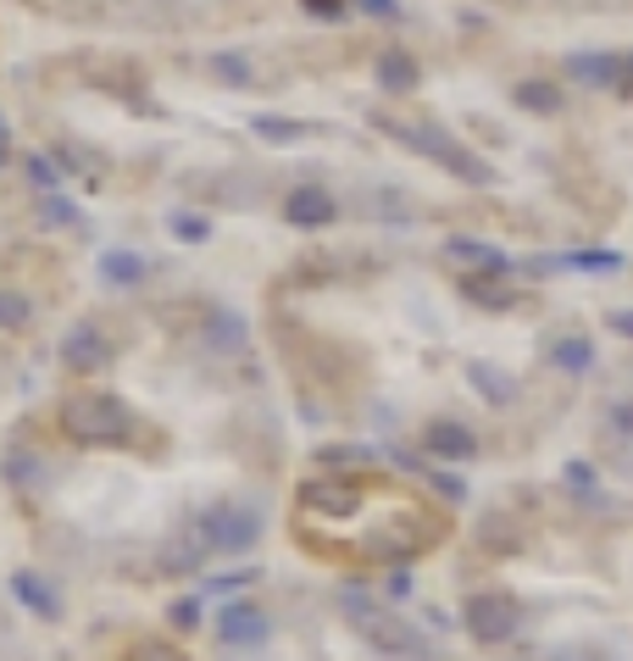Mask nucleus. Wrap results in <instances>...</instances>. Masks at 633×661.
I'll list each match as a JSON object with an SVG mask.
<instances>
[{
	"mask_svg": "<svg viewBox=\"0 0 633 661\" xmlns=\"http://www.w3.org/2000/svg\"><path fill=\"white\" fill-rule=\"evenodd\" d=\"M451 534L445 523V511H433V506H395V511H383L378 523L345 545L356 561H372V567H412L428 545H440Z\"/></svg>",
	"mask_w": 633,
	"mask_h": 661,
	"instance_id": "obj_1",
	"label": "nucleus"
},
{
	"mask_svg": "<svg viewBox=\"0 0 633 661\" xmlns=\"http://www.w3.org/2000/svg\"><path fill=\"white\" fill-rule=\"evenodd\" d=\"M62 434L84 450H123L139 440V417L128 401H117L106 390H78L62 401Z\"/></svg>",
	"mask_w": 633,
	"mask_h": 661,
	"instance_id": "obj_2",
	"label": "nucleus"
},
{
	"mask_svg": "<svg viewBox=\"0 0 633 661\" xmlns=\"http://www.w3.org/2000/svg\"><path fill=\"white\" fill-rule=\"evenodd\" d=\"M372 128L378 134H389V139H401V145H412V151H422L428 162H440L445 173H456L461 183H495V167L490 162H478L461 139H451L440 123H406V117H372Z\"/></svg>",
	"mask_w": 633,
	"mask_h": 661,
	"instance_id": "obj_3",
	"label": "nucleus"
},
{
	"mask_svg": "<svg viewBox=\"0 0 633 661\" xmlns=\"http://www.w3.org/2000/svg\"><path fill=\"white\" fill-rule=\"evenodd\" d=\"M339 611L351 618V628L372 645V650H383V656H422V628L417 623H406V618H395L383 600H372L362 584H351L345 595H339Z\"/></svg>",
	"mask_w": 633,
	"mask_h": 661,
	"instance_id": "obj_4",
	"label": "nucleus"
},
{
	"mask_svg": "<svg viewBox=\"0 0 633 661\" xmlns=\"http://www.w3.org/2000/svg\"><path fill=\"white\" fill-rule=\"evenodd\" d=\"M295 506L306 511V517H356L362 506H367V479L362 472H322V479H306L301 490H295Z\"/></svg>",
	"mask_w": 633,
	"mask_h": 661,
	"instance_id": "obj_5",
	"label": "nucleus"
},
{
	"mask_svg": "<svg viewBox=\"0 0 633 661\" xmlns=\"http://www.w3.org/2000/svg\"><path fill=\"white\" fill-rule=\"evenodd\" d=\"M201 534L212 545V556H239V550H251L262 539V517L251 506H239V500H223V506H206L201 517Z\"/></svg>",
	"mask_w": 633,
	"mask_h": 661,
	"instance_id": "obj_6",
	"label": "nucleus"
},
{
	"mask_svg": "<svg viewBox=\"0 0 633 661\" xmlns=\"http://www.w3.org/2000/svg\"><path fill=\"white\" fill-rule=\"evenodd\" d=\"M461 623H467V634L478 645H506L517 634V600L501 595V589H483V595H472L461 606Z\"/></svg>",
	"mask_w": 633,
	"mask_h": 661,
	"instance_id": "obj_7",
	"label": "nucleus"
},
{
	"mask_svg": "<svg viewBox=\"0 0 633 661\" xmlns=\"http://www.w3.org/2000/svg\"><path fill=\"white\" fill-rule=\"evenodd\" d=\"M267 634H273V623L256 600H228L217 611V639L228 650H256V645H267Z\"/></svg>",
	"mask_w": 633,
	"mask_h": 661,
	"instance_id": "obj_8",
	"label": "nucleus"
},
{
	"mask_svg": "<svg viewBox=\"0 0 633 661\" xmlns=\"http://www.w3.org/2000/svg\"><path fill=\"white\" fill-rule=\"evenodd\" d=\"M472 545H478L483 556H495V561L522 556V529H517V517H511V511H483L478 523H472Z\"/></svg>",
	"mask_w": 633,
	"mask_h": 661,
	"instance_id": "obj_9",
	"label": "nucleus"
},
{
	"mask_svg": "<svg viewBox=\"0 0 633 661\" xmlns=\"http://www.w3.org/2000/svg\"><path fill=\"white\" fill-rule=\"evenodd\" d=\"M422 450H428V456H440V461H472V456H478V440H472L467 422H456V417H433L428 429H422Z\"/></svg>",
	"mask_w": 633,
	"mask_h": 661,
	"instance_id": "obj_10",
	"label": "nucleus"
},
{
	"mask_svg": "<svg viewBox=\"0 0 633 661\" xmlns=\"http://www.w3.org/2000/svg\"><path fill=\"white\" fill-rule=\"evenodd\" d=\"M283 217L295 228H328L339 217V201L328 195L322 183H295V189H289V201H283Z\"/></svg>",
	"mask_w": 633,
	"mask_h": 661,
	"instance_id": "obj_11",
	"label": "nucleus"
},
{
	"mask_svg": "<svg viewBox=\"0 0 633 661\" xmlns=\"http://www.w3.org/2000/svg\"><path fill=\"white\" fill-rule=\"evenodd\" d=\"M62 361H67L73 372H101V367L112 361V340H106L94 322H78L73 334L62 340Z\"/></svg>",
	"mask_w": 633,
	"mask_h": 661,
	"instance_id": "obj_12",
	"label": "nucleus"
},
{
	"mask_svg": "<svg viewBox=\"0 0 633 661\" xmlns=\"http://www.w3.org/2000/svg\"><path fill=\"white\" fill-rule=\"evenodd\" d=\"M201 561H212V545H206L201 523L178 529V534L167 539V550H162V567H167V573H194V567H201Z\"/></svg>",
	"mask_w": 633,
	"mask_h": 661,
	"instance_id": "obj_13",
	"label": "nucleus"
},
{
	"mask_svg": "<svg viewBox=\"0 0 633 661\" xmlns=\"http://www.w3.org/2000/svg\"><path fill=\"white\" fill-rule=\"evenodd\" d=\"M467 301L472 306H483V312H506V306H517V290L506 283V272H467Z\"/></svg>",
	"mask_w": 633,
	"mask_h": 661,
	"instance_id": "obj_14",
	"label": "nucleus"
},
{
	"mask_svg": "<svg viewBox=\"0 0 633 661\" xmlns=\"http://www.w3.org/2000/svg\"><path fill=\"white\" fill-rule=\"evenodd\" d=\"M12 595L34 611V618H45V623H56L62 618V600H56V589L45 584L39 573H12Z\"/></svg>",
	"mask_w": 633,
	"mask_h": 661,
	"instance_id": "obj_15",
	"label": "nucleus"
},
{
	"mask_svg": "<svg viewBox=\"0 0 633 661\" xmlns=\"http://www.w3.org/2000/svg\"><path fill=\"white\" fill-rule=\"evenodd\" d=\"M511 101H517V112L550 117V112H561V89H556L550 78H522V84L511 89Z\"/></svg>",
	"mask_w": 633,
	"mask_h": 661,
	"instance_id": "obj_16",
	"label": "nucleus"
},
{
	"mask_svg": "<svg viewBox=\"0 0 633 661\" xmlns=\"http://www.w3.org/2000/svg\"><path fill=\"white\" fill-rule=\"evenodd\" d=\"M378 84H383L389 94H412V89L422 84V73H417V62H412L406 51H383V56H378Z\"/></svg>",
	"mask_w": 633,
	"mask_h": 661,
	"instance_id": "obj_17",
	"label": "nucleus"
},
{
	"mask_svg": "<svg viewBox=\"0 0 633 661\" xmlns=\"http://www.w3.org/2000/svg\"><path fill=\"white\" fill-rule=\"evenodd\" d=\"M617 62H622V56H600V51H583V56H567V73H572L578 84H595V89L606 84V89H611V84H617Z\"/></svg>",
	"mask_w": 633,
	"mask_h": 661,
	"instance_id": "obj_18",
	"label": "nucleus"
},
{
	"mask_svg": "<svg viewBox=\"0 0 633 661\" xmlns=\"http://www.w3.org/2000/svg\"><path fill=\"white\" fill-rule=\"evenodd\" d=\"M101 278L117 283V290H134V283H144V256H134V251H106V256H101Z\"/></svg>",
	"mask_w": 633,
	"mask_h": 661,
	"instance_id": "obj_19",
	"label": "nucleus"
},
{
	"mask_svg": "<svg viewBox=\"0 0 633 661\" xmlns=\"http://www.w3.org/2000/svg\"><path fill=\"white\" fill-rule=\"evenodd\" d=\"M451 256L472 272H506V256L495 245H483V240H451Z\"/></svg>",
	"mask_w": 633,
	"mask_h": 661,
	"instance_id": "obj_20",
	"label": "nucleus"
},
{
	"mask_svg": "<svg viewBox=\"0 0 633 661\" xmlns=\"http://www.w3.org/2000/svg\"><path fill=\"white\" fill-rule=\"evenodd\" d=\"M550 361L561 367V372H590L595 367V345L590 340H583V334H567V340H556V351H550Z\"/></svg>",
	"mask_w": 633,
	"mask_h": 661,
	"instance_id": "obj_21",
	"label": "nucleus"
},
{
	"mask_svg": "<svg viewBox=\"0 0 633 661\" xmlns=\"http://www.w3.org/2000/svg\"><path fill=\"white\" fill-rule=\"evenodd\" d=\"M34 322V306L23 290H12V283H0V334H23V328Z\"/></svg>",
	"mask_w": 633,
	"mask_h": 661,
	"instance_id": "obj_22",
	"label": "nucleus"
},
{
	"mask_svg": "<svg viewBox=\"0 0 633 661\" xmlns=\"http://www.w3.org/2000/svg\"><path fill=\"white\" fill-rule=\"evenodd\" d=\"M372 461H378V456L362 450V445H322V450H317V467H333V472H339V467L356 472V467H372Z\"/></svg>",
	"mask_w": 633,
	"mask_h": 661,
	"instance_id": "obj_23",
	"label": "nucleus"
},
{
	"mask_svg": "<svg viewBox=\"0 0 633 661\" xmlns=\"http://www.w3.org/2000/svg\"><path fill=\"white\" fill-rule=\"evenodd\" d=\"M467 378H472V384H478L483 395H490L495 406H506V401H511V384H506V372H501V367H490V361H472V367H467Z\"/></svg>",
	"mask_w": 633,
	"mask_h": 661,
	"instance_id": "obj_24",
	"label": "nucleus"
},
{
	"mask_svg": "<svg viewBox=\"0 0 633 661\" xmlns=\"http://www.w3.org/2000/svg\"><path fill=\"white\" fill-rule=\"evenodd\" d=\"M206 67H212V73H217L223 84H251V62L239 56V51H223V56H212Z\"/></svg>",
	"mask_w": 633,
	"mask_h": 661,
	"instance_id": "obj_25",
	"label": "nucleus"
},
{
	"mask_svg": "<svg viewBox=\"0 0 633 661\" xmlns=\"http://www.w3.org/2000/svg\"><path fill=\"white\" fill-rule=\"evenodd\" d=\"M128 661H189L178 645H167V639H139L134 650H128Z\"/></svg>",
	"mask_w": 633,
	"mask_h": 661,
	"instance_id": "obj_26",
	"label": "nucleus"
},
{
	"mask_svg": "<svg viewBox=\"0 0 633 661\" xmlns=\"http://www.w3.org/2000/svg\"><path fill=\"white\" fill-rule=\"evenodd\" d=\"M256 134L273 139V145H295L306 128H301V123H283V117H256Z\"/></svg>",
	"mask_w": 633,
	"mask_h": 661,
	"instance_id": "obj_27",
	"label": "nucleus"
},
{
	"mask_svg": "<svg viewBox=\"0 0 633 661\" xmlns=\"http://www.w3.org/2000/svg\"><path fill=\"white\" fill-rule=\"evenodd\" d=\"M173 233H178V240H189V245H201L206 233H212V223L194 217V212H173Z\"/></svg>",
	"mask_w": 633,
	"mask_h": 661,
	"instance_id": "obj_28",
	"label": "nucleus"
},
{
	"mask_svg": "<svg viewBox=\"0 0 633 661\" xmlns=\"http://www.w3.org/2000/svg\"><path fill=\"white\" fill-rule=\"evenodd\" d=\"M239 334H245V328H239V317H228V312H217V317H212V345L233 351V345H239Z\"/></svg>",
	"mask_w": 633,
	"mask_h": 661,
	"instance_id": "obj_29",
	"label": "nucleus"
},
{
	"mask_svg": "<svg viewBox=\"0 0 633 661\" xmlns=\"http://www.w3.org/2000/svg\"><path fill=\"white\" fill-rule=\"evenodd\" d=\"M606 422H611V434H622V440H633V401H617V406L606 411Z\"/></svg>",
	"mask_w": 633,
	"mask_h": 661,
	"instance_id": "obj_30",
	"label": "nucleus"
},
{
	"mask_svg": "<svg viewBox=\"0 0 633 661\" xmlns=\"http://www.w3.org/2000/svg\"><path fill=\"white\" fill-rule=\"evenodd\" d=\"M301 7H306L312 17H322V23H339V17H345V0H301Z\"/></svg>",
	"mask_w": 633,
	"mask_h": 661,
	"instance_id": "obj_31",
	"label": "nucleus"
},
{
	"mask_svg": "<svg viewBox=\"0 0 633 661\" xmlns=\"http://www.w3.org/2000/svg\"><path fill=\"white\" fill-rule=\"evenodd\" d=\"M611 89L622 94V101H633V51H628V56L617 62V84H611Z\"/></svg>",
	"mask_w": 633,
	"mask_h": 661,
	"instance_id": "obj_32",
	"label": "nucleus"
},
{
	"mask_svg": "<svg viewBox=\"0 0 633 661\" xmlns=\"http://www.w3.org/2000/svg\"><path fill=\"white\" fill-rule=\"evenodd\" d=\"M622 256L617 251H583V256H572V267H617Z\"/></svg>",
	"mask_w": 633,
	"mask_h": 661,
	"instance_id": "obj_33",
	"label": "nucleus"
},
{
	"mask_svg": "<svg viewBox=\"0 0 633 661\" xmlns=\"http://www.w3.org/2000/svg\"><path fill=\"white\" fill-rule=\"evenodd\" d=\"M45 217H51V223H73V206L62 195H45Z\"/></svg>",
	"mask_w": 633,
	"mask_h": 661,
	"instance_id": "obj_34",
	"label": "nucleus"
},
{
	"mask_svg": "<svg viewBox=\"0 0 633 661\" xmlns=\"http://www.w3.org/2000/svg\"><path fill=\"white\" fill-rule=\"evenodd\" d=\"M389 595H395V600H406L412 595V579H406V567H395V573H389V584H383Z\"/></svg>",
	"mask_w": 633,
	"mask_h": 661,
	"instance_id": "obj_35",
	"label": "nucleus"
},
{
	"mask_svg": "<svg viewBox=\"0 0 633 661\" xmlns=\"http://www.w3.org/2000/svg\"><path fill=\"white\" fill-rule=\"evenodd\" d=\"M356 7H362L367 17H395V12H401L395 0H356Z\"/></svg>",
	"mask_w": 633,
	"mask_h": 661,
	"instance_id": "obj_36",
	"label": "nucleus"
},
{
	"mask_svg": "<svg viewBox=\"0 0 633 661\" xmlns=\"http://www.w3.org/2000/svg\"><path fill=\"white\" fill-rule=\"evenodd\" d=\"M28 173H34V183H56V167L45 156H28Z\"/></svg>",
	"mask_w": 633,
	"mask_h": 661,
	"instance_id": "obj_37",
	"label": "nucleus"
},
{
	"mask_svg": "<svg viewBox=\"0 0 633 661\" xmlns=\"http://www.w3.org/2000/svg\"><path fill=\"white\" fill-rule=\"evenodd\" d=\"M606 328H611V334H622V340H633V312H611Z\"/></svg>",
	"mask_w": 633,
	"mask_h": 661,
	"instance_id": "obj_38",
	"label": "nucleus"
},
{
	"mask_svg": "<svg viewBox=\"0 0 633 661\" xmlns=\"http://www.w3.org/2000/svg\"><path fill=\"white\" fill-rule=\"evenodd\" d=\"M245 584H251V573H233V579H212V584H206V589H212V595H217V589H245Z\"/></svg>",
	"mask_w": 633,
	"mask_h": 661,
	"instance_id": "obj_39",
	"label": "nucleus"
},
{
	"mask_svg": "<svg viewBox=\"0 0 633 661\" xmlns=\"http://www.w3.org/2000/svg\"><path fill=\"white\" fill-rule=\"evenodd\" d=\"M173 618H178V623H183V628H194V623H201V611H194V600H183V606H178V611H173Z\"/></svg>",
	"mask_w": 633,
	"mask_h": 661,
	"instance_id": "obj_40",
	"label": "nucleus"
},
{
	"mask_svg": "<svg viewBox=\"0 0 633 661\" xmlns=\"http://www.w3.org/2000/svg\"><path fill=\"white\" fill-rule=\"evenodd\" d=\"M0 145H7V123H0Z\"/></svg>",
	"mask_w": 633,
	"mask_h": 661,
	"instance_id": "obj_41",
	"label": "nucleus"
},
{
	"mask_svg": "<svg viewBox=\"0 0 633 661\" xmlns=\"http://www.w3.org/2000/svg\"><path fill=\"white\" fill-rule=\"evenodd\" d=\"M0 162H7V145H0Z\"/></svg>",
	"mask_w": 633,
	"mask_h": 661,
	"instance_id": "obj_42",
	"label": "nucleus"
}]
</instances>
